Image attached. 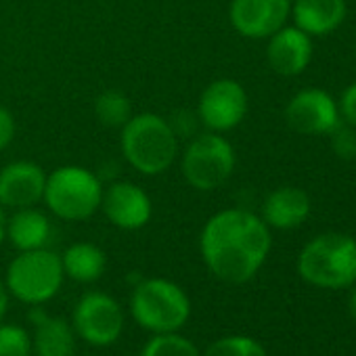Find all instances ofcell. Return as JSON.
Listing matches in <instances>:
<instances>
[{"mask_svg": "<svg viewBox=\"0 0 356 356\" xmlns=\"http://www.w3.org/2000/svg\"><path fill=\"white\" fill-rule=\"evenodd\" d=\"M268 225L254 212L231 208L216 212L204 227L200 248L206 266L225 283H248L270 252Z\"/></svg>", "mask_w": 356, "mask_h": 356, "instance_id": "6da1fadb", "label": "cell"}, {"mask_svg": "<svg viewBox=\"0 0 356 356\" xmlns=\"http://www.w3.org/2000/svg\"><path fill=\"white\" fill-rule=\"evenodd\" d=\"M120 147L124 159L143 176H159L181 153L178 134L172 124L151 111L134 113L122 128Z\"/></svg>", "mask_w": 356, "mask_h": 356, "instance_id": "7a4b0ae2", "label": "cell"}, {"mask_svg": "<svg viewBox=\"0 0 356 356\" xmlns=\"http://www.w3.org/2000/svg\"><path fill=\"white\" fill-rule=\"evenodd\" d=\"M132 318L153 335L176 333L191 316V300L181 285L161 277L143 279L130 296Z\"/></svg>", "mask_w": 356, "mask_h": 356, "instance_id": "3957f363", "label": "cell"}, {"mask_svg": "<svg viewBox=\"0 0 356 356\" xmlns=\"http://www.w3.org/2000/svg\"><path fill=\"white\" fill-rule=\"evenodd\" d=\"M42 202L53 216L67 222H82L101 210L103 183L92 170L82 165H61L47 174Z\"/></svg>", "mask_w": 356, "mask_h": 356, "instance_id": "277c9868", "label": "cell"}, {"mask_svg": "<svg viewBox=\"0 0 356 356\" xmlns=\"http://www.w3.org/2000/svg\"><path fill=\"white\" fill-rule=\"evenodd\" d=\"M298 270L310 285L348 287L356 283V241L341 233L318 235L300 252Z\"/></svg>", "mask_w": 356, "mask_h": 356, "instance_id": "5b68a950", "label": "cell"}, {"mask_svg": "<svg viewBox=\"0 0 356 356\" xmlns=\"http://www.w3.org/2000/svg\"><path fill=\"white\" fill-rule=\"evenodd\" d=\"M63 279L65 273L61 256L49 248H42L19 252L7 268L5 285L7 291L19 302L42 306L59 293Z\"/></svg>", "mask_w": 356, "mask_h": 356, "instance_id": "8992f818", "label": "cell"}, {"mask_svg": "<svg viewBox=\"0 0 356 356\" xmlns=\"http://www.w3.org/2000/svg\"><path fill=\"white\" fill-rule=\"evenodd\" d=\"M237 157L233 145L218 132H202L191 136L181 153V170L185 181L195 191H216L233 176Z\"/></svg>", "mask_w": 356, "mask_h": 356, "instance_id": "52a82bcc", "label": "cell"}, {"mask_svg": "<svg viewBox=\"0 0 356 356\" xmlns=\"http://www.w3.org/2000/svg\"><path fill=\"white\" fill-rule=\"evenodd\" d=\"M74 331L90 346H111L124 331V312L105 291L84 293L74 308Z\"/></svg>", "mask_w": 356, "mask_h": 356, "instance_id": "ba28073f", "label": "cell"}, {"mask_svg": "<svg viewBox=\"0 0 356 356\" xmlns=\"http://www.w3.org/2000/svg\"><path fill=\"white\" fill-rule=\"evenodd\" d=\"M248 113V92L233 78L210 82L197 103V118L210 132H229L237 128Z\"/></svg>", "mask_w": 356, "mask_h": 356, "instance_id": "9c48e42d", "label": "cell"}, {"mask_svg": "<svg viewBox=\"0 0 356 356\" xmlns=\"http://www.w3.org/2000/svg\"><path fill=\"white\" fill-rule=\"evenodd\" d=\"M285 120L300 134H329L341 120L333 97L321 88L300 90L285 107Z\"/></svg>", "mask_w": 356, "mask_h": 356, "instance_id": "30bf717a", "label": "cell"}, {"mask_svg": "<svg viewBox=\"0 0 356 356\" xmlns=\"http://www.w3.org/2000/svg\"><path fill=\"white\" fill-rule=\"evenodd\" d=\"M101 210L105 218L122 231H138L147 227L153 216L151 197L130 181H115L105 187Z\"/></svg>", "mask_w": 356, "mask_h": 356, "instance_id": "8fae6325", "label": "cell"}, {"mask_svg": "<svg viewBox=\"0 0 356 356\" xmlns=\"http://www.w3.org/2000/svg\"><path fill=\"white\" fill-rule=\"evenodd\" d=\"M291 13V0H233L229 19L235 32L245 38H270Z\"/></svg>", "mask_w": 356, "mask_h": 356, "instance_id": "7c38bea8", "label": "cell"}, {"mask_svg": "<svg viewBox=\"0 0 356 356\" xmlns=\"http://www.w3.org/2000/svg\"><path fill=\"white\" fill-rule=\"evenodd\" d=\"M47 172L36 161L17 159L0 170V206L22 210L34 208L44 197Z\"/></svg>", "mask_w": 356, "mask_h": 356, "instance_id": "4fadbf2b", "label": "cell"}, {"mask_svg": "<svg viewBox=\"0 0 356 356\" xmlns=\"http://www.w3.org/2000/svg\"><path fill=\"white\" fill-rule=\"evenodd\" d=\"M268 65L285 78L302 74L312 59V40L300 28H281L268 38Z\"/></svg>", "mask_w": 356, "mask_h": 356, "instance_id": "5bb4252c", "label": "cell"}, {"mask_svg": "<svg viewBox=\"0 0 356 356\" xmlns=\"http://www.w3.org/2000/svg\"><path fill=\"white\" fill-rule=\"evenodd\" d=\"M30 321L34 325L32 350L36 356H74V327H70L65 318L51 316L36 306L30 312Z\"/></svg>", "mask_w": 356, "mask_h": 356, "instance_id": "9a60e30c", "label": "cell"}, {"mask_svg": "<svg viewBox=\"0 0 356 356\" xmlns=\"http://www.w3.org/2000/svg\"><path fill=\"white\" fill-rule=\"evenodd\" d=\"M310 214V197L298 187H279L262 204V220L273 229H296Z\"/></svg>", "mask_w": 356, "mask_h": 356, "instance_id": "2e32d148", "label": "cell"}, {"mask_svg": "<svg viewBox=\"0 0 356 356\" xmlns=\"http://www.w3.org/2000/svg\"><path fill=\"white\" fill-rule=\"evenodd\" d=\"M346 13V0H296L291 7L296 28L308 36H325L337 30Z\"/></svg>", "mask_w": 356, "mask_h": 356, "instance_id": "e0dca14e", "label": "cell"}, {"mask_svg": "<svg viewBox=\"0 0 356 356\" xmlns=\"http://www.w3.org/2000/svg\"><path fill=\"white\" fill-rule=\"evenodd\" d=\"M51 237V220L44 212L36 210V206L15 210V214L7 218V239L17 252L42 250L49 245Z\"/></svg>", "mask_w": 356, "mask_h": 356, "instance_id": "ac0fdd59", "label": "cell"}, {"mask_svg": "<svg viewBox=\"0 0 356 356\" xmlns=\"http://www.w3.org/2000/svg\"><path fill=\"white\" fill-rule=\"evenodd\" d=\"M63 273L76 283H95L107 268L105 252L90 241H78L70 245L61 256Z\"/></svg>", "mask_w": 356, "mask_h": 356, "instance_id": "d6986e66", "label": "cell"}, {"mask_svg": "<svg viewBox=\"0 0 356 356\" xmlns=\"http://www.w3.org/2000/svg\"><path fill=\"white\" fill-rule=\"evenodd\" d=\"M95 115L107 128H124L134 115L132 101L120 90H105L95 99Z\"/></svg>", "mask_w": 356, "mask_h": 356, "instance_id": "ffe728a7", "label": "cell"}, {"mask_svg": "<svg viewBox=\"0 0 356 356\" xmlns=\"http://www.w3.org/2000/svg\"><path fill=\"white\" fill-rule=\"evenodd\" d=\"M140 356H202V352L191 339L178 333H157L145 343Z\"/></svg>", "mask_w": 356, "mask_h": 356, "instance_id": "44dd1931", "label": "cell"}, {"mask_svg": "<svg viewBox=\"0 0 356 356\" xmlns=\"http://www.w3.org/2000/svg\"><path fill=\"white\" fill-rule=\"evenodd\" d=\"M202 356H266V352L252 337L229 335V337H222V339H216L214 343H210Z\"/></svg>", "mask_w": 356, "mask_h": 356, "instance_id": "7402d4cb", "label": "cell"}, {"mask_svg": "<svg viewBox=\"0 0 356 356\" xmlns=\"http://www.w3.org/2000/svg\"><path fill=\"white\" fill-rule=\"evenodd\" d=\"M0 356H34L30 333L19 325L0 323Z\"/></svg>", "mask_w": 356, "mask_h": 356, "instance_id": "603a6c76", "label": "cell"}, {"mask_svg": "<svg viewBox=\"0 0 356 356\" xmlns=\"http://www.w3.org/2000/svg\"><path fill=\"white\" fill-rule=\"evenodd\" d=\"M331 149L339 159H356V128L350 124H337L331 132Z\"/></svg>", "mask_w": 356, "mask_h": 356, "instance_id": "cb8c5ba5", "label": "cell"}, {"mask_svg": "<svg viewBox=\"0 0 356 356\" xmlns=\"http://www.w3.org/2000/svg\"><path fill=\"white\" fill-rule=\"evenodd\" d=\"M337 109H339V118H343L346 124H350V126L356 128V82L350 84L341 92V99L337 103Z\"/></svg>", "mask_w": 356, "mask_h": 356, "instance_id": "d4e9b609", "label": "cell"}, {"mask_svg": "<svg viewBox=\"0 0 356 356\" xmlns=\"http://www.w3.org/2000/svg\"><path fill=\"white\" fill-rule=\"evenodd\" d=\"M15 132H17V124H15L13 113L7 107L0 105V151H5L13 143Z\"/></svg>", "mask_w": 356, "mask_h": 356, "instance_id": "484cf974", "label": "cell"}, {"mask_svg": "<svg viewBox=\"0 0 356 356\" xmlns=\"http://www.w3.org/2000/svg\"><path fill=\"white\" fill-rule=\"evenodd\" d=\"M7 308H9V291H7L5 281L0 279V323H3V318L7 314Z\"/></svg>", "mask_w": 356, "mask_h": 356, "instance_id": "4316f807", "label": "cell"}, {"mask_svg": "<svg viewBox=\"0 0 356 356\" xmlns=\"http://www.w3.org/2000/svg\"><path fill=\"white\" fill-rule=\"evenodd\" d=\"M7 239V214H5V208L0 206V245Z\"/></svg>", "mask_w": 356, "mask_h": 356, "instance_id": "83f0119b", "label": "cell"}, {"mask_svg": "<svg viewBox=\"0 0 356 356\" xmlns=\"http://www.w3.org/2000/svg\"><path fill=\"white\" fill-rule=\"evenodd\" d=\"M350 314H352L354 321H356V289H354L352 296H350Z\"/></svg>", "mask_w": 356, "mask_h": 356, "instance_id": "f1b7e54d", "label": "cell"}]
</instances>
